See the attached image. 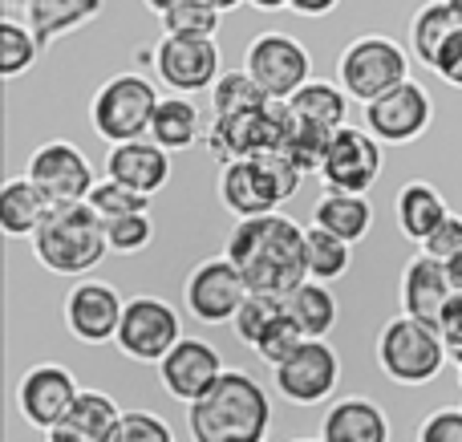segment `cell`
<instances>
[{
  "label": "cell",
  "mask_w": 462,
  "mask_h": 442,
  "mask_svg": "<svg viewBox=\"0 0 462 442\" xmlns=\"http://www.w3.org/2000/svg\"><path fill=\"white\" fill-rule=\"evenodd\" d=\"M224 256L239 268L252 292L288 300L300 284H309V252H304V227L288 216L236 219L227 232Z\"/></svg>",
  "instance_id": "6da1fadb"
},
{
  "label": "cell",
  "mask_w": 462,
  "mask_h": 442,
  "mask_svg": "<svg viewBox=\"0 0 462 442\" xmlns=\"http://www.w3.org/2000/svg\"><path fill=\"white\" fill-rule=\"evenodd\" d=\"M191 442H268L272 398L252 373L227 370L219 386L195 406H187Z\"/></svg>",
  "instance_id": "7a4b0ae2"
},
{
  "label": "cell",
  "mask_w": 462,
  "mask_h": 442,
  "mask_svg": "<svg viewBox=\"0 0 462 442\" xmlns=\"http://www.w3.org/2000/svg\"><path fill=\"white\" fill-rule=\"evenodd\" d=\"M32 256L53 276H86L110 256L106 224L89 203H65L49 207L45 224L32 235Z\"/></svg>",
  "instance_id": "3957f363"
},
{
  "label": "cell",
  "mask_w": 462,
  "mask_h": 442,
  "mask_svg": "<svg viewBox=\"0 0 462 442\" xmlns=\"http://www.w3.org/2000/svg\"><path fill=\"white\" fill-rule=\"evenodd\" d=\"M304 170L284 154H260V159L227 162L219 170V203L236 219H260L276 216V207L284 199H292L300 191Z\"/></svg>",
  "instance_id": "277c9868"
},
{
  "label": "cell",
  "mask_w": 462,
  "mask_h": 442,
  "mask_svg": "<svg viewBox=\"0 0 462 442\" xmlns=\"http://www.w3.org/2000/svg\"><path fill=\"white\" fill-rule=\"evenodd\" d=\"M374 357H377V370H382L393 386L418 390V386H430V382L447 370L450 354H447V341H442L439 325L414 321V317L402 313L382 325Z\"/></svg>",
  "instance_id": "5b68a950"
},
{
  "label": "cell",
  "mask_w": 462,
  "mask_h": 442,
  "mask_svg": "<svg viewBox=\"0 0 462 442\" xmlns=\"http://www.w3.org/2000/svg\"><path fill=\"white\" fill-rule=\"evenodd\" d=\"M159 89L143 73H114L89 97V126L97 130V138H106L110 146L122 143H143L151 138V122L159 110Z\"/></svg>",
  "instance_id": "8992f818"
},
{
  "label": "cell",
  "mask_w": 462,
  "mask_h": 442,
  "mask_svg": "<svg viewBox=\"0 0 462 442\" xmlns=\"http://www.w3.org/2000/svg\"><path fill=\"white\" fill-rule=\"evenodd\" d=\"M402 81H410V53L382 32L349 41L337 57V86L349 94V102L369 106L398 89Z\"/></svg>",
  "instance_id": "52a82bcc"
},
{
  "label": "cell",
  "mask_w": 462,
  "mask_h": 442,
  "mask_svg": "<svg viewBox=\"0 0 462 442\" xmlns=\"http://www.w3.org/2000/svg\"><path fill=\"white\" fill-rule=\"evenodd\" d=\"M244 69L255 78V86L268 94V102H292L304 86H309L312 73V57L292 32H260L252 37L244 53Z\"/></svg>",
  "instance_id": "ba28073f"
},
{
  "label": "cell",
  "mask_w": 462,
  "mask_h": 442,
  "mask_svg": "<svg viewBox=\"0 0 462 442\" xmlns=\"http://www.w3.org/2000/svg\"><path fill=\"white\" fill-rule=\"evenodd\" d=\"M292 126V110L288 102H268L255 114H239V118H216L208 134V151L219 162H244L260 159V154H276Z\"/></svg>",
  "instance_id": "9c48e42d"
},
{
  "label": "cell",
  "mask_w": 462,
  "mask_h": 442,
  "mask_svg": "<svg viewBox=\"0 0 462 442\" xmlns=\"http://www.w3.org/2000/svg\"><path fill=\"white\" fill-rule=\"evenodd\" d=\"M183 337L187 333H183V321H179L175 305H167L162 297H130L114 345H118L122 357H130V362L159 365Z\"/></svg>",
  "instance_id": "30bf717a"
},
{
  "label": "cell",
  "mask_w": 462,
  "mask_h": 442,
  "mask_svg": "<svg viewBox=\"0 0 462 442\" xmlns=\"http://www.w3.org/2000/svg\"><path fill=\"white\" fill-rule=\"evenodd\" d=\"M24 179H29L53 207L86 203L89 195H94V187L102 183V179L94 175V167H89V159L81 154V146L61 143V138L41 143L37 151L29 154V162H24Z\"/></svg>",
  "instance_id": "8fae6325"
},
{
  "label": "cell",
  "mask_w": 462,
  "mask_h": 442,
  "mask_svg": "<svg viewBox=\"0 0 462 442\" xmlns=\"http://www.w3.org/2000/svg\"><path fill=\"white\" fill-rule=\"evenodd\" d=\"M146 61L154 65L162 81H167L175 94H199L211 89L224 69H219V45L216 37H183V32H162L154 41V49L146 53Z\"/></svg>",
  "instance_id": "7c38bea8"
},
{
  "label": "cell",
  "mask_w": 462,
  "mask_h": 442,
  "mask_svg": "<svg viewBox=\"0 0 462 442\" xmlns=\"http://www.w3.org/2000/svg\"><path fill=\"white\" fill-rule=\"evenodd\" d=\"M320 183L325 191H345V195H369L374 183L382 179V143L369 130L341 126L328 138V151L320 159Z\"/></svg>",
  "instance_id": "4fadbf2b"
},
{
  "label": "cell",
  "mask_w": 462,
  "mask_h": 442,
  "mask_svg": "<svg viewBox=\"0 0 462 442\" xmlns=\"http://www.w3.org/2000/svg\"><path fill=\"white\" fill-rule=\"evenodd\" d=\"M247 297H252V289H247V281L227 256H211L203 264H195L183 284V305L199 325L236 321V313L244 308Z\"/></svg>",
  "instance_id": "5bb4252c"
},
{
  "label": "cell",
  "mask_w": 462,
  "mask_h": 442,
  "mask_svg": "<svg viewBox=\"0 0 462 442\" xmlns=\"http://www.w3.org/2000/svg\"><path fill=\"white\" fill-rule=\"evenodd\" d=\"M272 386L292 406H320L341 386V357L328 341H304L284 365L272 370Z\"/></svg>",
  "instance_id": "9a60e30c"
},
{
  "label": "cell",
  "mask_w": 462,
  "mask_h": 442,
  "mask_svg": "<svg viewBox=\"0 0 462 442\" xmlns=\"http://www.w3.org/2000/svg\"><path fill=\"white\" fill-rule=\"evenodd\" d=\"M81 398V386L65 365L57 362H37L32 370H24L21 386H16V410L32 430L49 435L53 427H61L69 419L73 402Z\"/></svg>",
  "instance_id": "2e32d148"
},
{
  "label": "cell",
  "mask_w": 462,
  "mask_h": 442,
  "mask_svg": "<svg viewBox=\"0 0 462 442\" xmlns=\"http://www.w3.org/2000/svg\"><path fill=\"white\" fill-rule=\"evenodd\" d=\"M122 313H126V297L106 281H78L65 292V305H61L65 329L81 345H110L118 337Z\"/></svg>",
  "instance_id": "e0dca14e"
},
{
  "label": "cell",
  "mask_w": 462,
  "mask_h": 442,
  "mask_svg": "<svg viewBox=\"0 0 462 442\" xmlns=\"http://www.w3.org/2000/svg\"><path fill=\"white\" fill-rule=\"evenodd\" d=\"M434 122V97L418 81H402L385 97L365 106V130L382 146H406L422 138Z\"/></svg>",
  "instance_id": "ac0fdd59"
},
{
  "label": "cell",
  "mask_w": 462,
  "mask_h": 442,
  "mask_svg": "<svg viewBox=\"0 0 462 442\" xmlns=\"http://www.w3.org/2000/svg\"><path fill=\"white\" fill-rule=\"evenodd\" d=\"M227 373L224 357L211 341L203 337H183L167 357L159 362V386L167 390V398L183 406H195L199 398H208L219 386V378Z\"/></svg>",
  "instance_id": "d6986e66"
},
{
  "label": "cell",
  "mask_w": 462,
  "mask_h": 442,
  "mask_svg": "<svg viewBox=\"0 0 462 442\" xmlns=\"http://www.w3.org/2000/svg\"><path fill=\"white\" fill-rule=\"evenodd\" d=\"M398 300H402V313H406V317L439 325L442 313H447V305L455 300V281H450V268L442 264V260L418 252V256L406 264V272H402Z\"/></svg>",
  "instance_id": "ffe728a7"
},
{
  "label": "cell",
  "mask_w": 462,
  "mask_h": 442,
  "mask_svg": "<svg viewBox=\"0 0 462 442\" xmlns=\"http://www.w3.org/2000/svg\"><path fill=\"white\" fill-rule=\"evenodd\" d=\"M320 442H393L390 414L365 394H349L328 402L320 419Z\"/></svg>",
  "instance_id": "44dd1931"
},
{
  "label": "cell",
  "mask_w": 462,
  "mask_h": 442,
  "mask_svg": "<svg viewBox=\"0 0 462 442\" xmlns=\"http://www.w3.org/2000/svg\"><path fill=\"white\" fill-rule=\"evenodd\" d=\"M106 179H114V183L151 199L154 191H162L171 183V154L159 143H151V138L110 146V154H106Z\"/></svg>",
  "instance_id": "7402d4cb"
},
{
  "label": "cell",
  "mask_w": 462,
  "mask_h": 442,
  "mask_svg": "<svg viewBox=\"0 0 462 442\" xmlns=\"http://www.w3.org/2000/svg\"><path fill=\"white\" fill-rule=\"evenodd\" d=\"M122 414L118 402L102 390H81V398L73 402L69 419L61 427H53L45 435V442H114L122 427Z\"/></svg>",
  "instance_id": "603a6c76"
},
{
  "label": "cell",
  "mask_w": 462,
  "mask_h": 442,
  "mask_svg": "<svg viewBox=\"0 0 462 442\" xmlns=\"http://www.w3.org/2000/svg\"><path fill=\"white\" fill-rule=\"evenodd\" d=\"M393 216H398V232L406 235L410 244L422 248V244L439 232L442 219L450 216V207H447V199H442V191L434 183H426V179H410V183H402L398 199H393Z\"/></svg>",
  "instance_id": "cb8c5ba5"
},
{
  "label": "cell",
  "mask_w": 462,
  "mask_h": 442,
  "mask_svg": "<svg viewBox=\"0 0 462 442\" xmlns=\"http://www.w3.org/2000/svg\"><path fill=\"white\" fill-rule=\"evenodd\" d=\"M312 224L325 227L328 235L353 244H361L374 232V203L369 195H345V191H325L312 203Z\"/></svg>",
  "instance_id": "d4e9b609"
},
{
  "label": "cell",
  "mask_w": 462,
  "mask_h": 442,
  "mask_svg": "<svg viewBox=\"0 0 462 442\" xmlns=\"http://www.w3.org/2000/svg\"><path fill=\"white\" fill-rule=\"evenodd\" d=\"M106 8V0H29V16L24 24L32 29L41 53L53 41H61L65 32H78L81 24H89Z\"/></svg>",
  "instance_id": "484cf974"
},
{
  "label": "cell",
  "mask_w": 462,
  "mask_h": 442,
  "mask_svg": "<svg viewBox=\"0 0 462 442\" xmlns=\"http://www.w3.org/2000/svg\"><path fill=\"white\" fill-rule=\"evenodd\" d=\"M49 207H53V203H49L24 175L8 179V183L0 187V227H5L8 240H32L37 227L45 224Z\"/></svg>",
  "instance_id": "4316f807"
},
{
  "label": "cell",
  "mask_w": 462,
  "mask_h": 442,
  "mask_svg": "<svg viewBox=\"0 0 462 442\" xmlns=\"http://www.w3.org/2000/svg\"><path fill=\"white\" fill-rule=\"evenodd\" d=\"M458 32V21L450 13L447 0H426L414 16H410V57L422 61L426 69H439L442 49L450 45V37Z\"/></svg>",
  "instance_id": "83f0119b"
},
{
  "label": "cell",
  "mask_w": 462,
  "mask_h": 442,
  "mask_svg": "<svg viewBox=\"0 0 462 442\" xmlns=\"http://www.w3.org/2000/svg\"><path fill=\"white\" fill-rule=\"evenodd\" d=\"M288 110H292L296 122L317 126V130H325V134H337L341 126H349V122H345L349 118V94H345L337 81H309V86L288 102Z\"/></svg>",
  "instance_id": "f1b7e54d"
},
{
  "label": "cell",
  "mask_w": 462,
  "mask_h": 442,
  "mask_svg": "<svg viewBox=\"0 0 462 442\" xmlns=\"http://www.w3.org/2000/svg\"><path fill=\"white\" fill-rule=\"evenodd\" d=\"M199 130H203L199 106H195L191 97L175 94V97H162L159 110H154L151 143H159L167 154H175V151H191V146L199 143Z\"/></svg>",
  "instance_id": "f546056e"
},
{
  "label": "cell",
  "mask_w": 462,
  "mask_h": 442,
  "mask_svg": "<svg viewBox=\"0 0 462 442\" xmlns=\"http://www.w3.org/2000/svg\"><path fill=\"white\" fill-rule=\"evenodd\" d=\"M284 308H288V317L300 325V333L309 341H328V333L337 329V317H341V305H337L333 289L317 284V281L300 284V289L284 300Z\"/></svg>",
  "instance_id": "4dcf8cb0"
},
{
  "label": "cell",
  "mask_w": 462,
  "mask_h": 442,
  "mask_svg": "<svg viewBox=\"0 0 462 442\" xmlns=\"http://www.w3.org/2000/svg\"><path fill=\"white\" fill-rule=\"evenodd\" d=\"M304 252H309V281L317 284H333L349 272V260H353V248L337 235H328L325 227H304Z\"/></svg>",
  "instance_id": "1f68e13d"
},
{
  "label": "cell",
  "mask_w": 462,
  "mask_h": 442,
  "mask_svg": "<svg viewBox=\"0 0 462 442\" xmlns=\"http://www.w3.org/2000/svg\"><path fill=\"white\" fill-rule=\"evenodd\" d=\"M263 106H268V94L255 86V78L247 69H227L211 86V110H216V118H239V114H255Z\"/></svg>",
  "instance_id": "d6a6232c"
},
{
  "label": "cell",
  "mask_w": 462,
  "mask_h": 442,
  "mask_svg": "<svg viewBox=\"0 0 462 442\" xmlns=\"http://www.w3.org/2000/svg\"><path fill=\"white\" fill-rule=\"evenodd\" d=\"M284 313H288V308H284V300H280V297H263V292H252V297L244 300V308L236 313L231 329H236V337L255 354V345L263 341V333H268Z\"/></svg>",
  "instance_id": "836d02e7"
},
{
  "label": "cell",
  "mask_w": 462,
  "mask_h": 442,
  "mask_svg": "<svg viewBox=\"0 0 462 442\" xmlns=\"http://www.w3.org/2000/svg\"><path fill=\"white\" fill-rule=\"evenodd\" d=\"M41 57V45L32 37V29L24 21H0V69L5 78H21L24 69H32Z\"/></svg>",
  "instance_id": "e575fe53"
},
{
  "label": "cell",
  "mask_w": 462,
  "mask_h": 442,
  "mask_svg": "<svg viewBox=\"0 0 462 442\" xmlns=\"http://www.w3.org/2000/svg\"><path fill=\"white\" fill-rule=\"evenodd\" d=\"M86 203L102 216V224H114V219H126V216H151V199L122 183H114V179H102Z\"/></svg>",
  "instance_id": "d590c367"
},
{
  "label": "cell",
  "mask_w": 462,
  "mask_h": 442,
  "mask_svg": "<svg viewBox=\"0 0 462 442\" xmlns=\"http://www.w3.org/2000/svg\"><path fill=\"white\" fill-rule=\"evenodd\" d=\"M224 13L203 0H183L175 5L167 16H162V32H183V37H216Z\"/></svg>",
  "instance_id": "8d00e7d4"
},
{
  "label": "cell",
  "mask_w": 462,
  "mask_h": 442,
  "mask_svg": "<svg viewBox=\"0 0 462 442\" xmlns=\"http://www.w3.org/2000/svg\"><path fill=\"white\" fill-rule=\"evenodd\" d=\"M304 341H309V337L300 333V325H296L292 317L284 313L268 333H263V341L255 345V354H260V362H263V365H272V370H276V365H284L288 357H292L296 349L304 345Z\"/></svg>",
  "instance_id": "74e56055"
},
{
  "label": "cell",
  "mask_w": 462,
  "mask_h": 442,
  "mask_svg": "<svg viewBox=\"0 0 462 442\" xmlns=\"http://www.w3.org/2000/svg\"><path fill=\"white\" fill-rule=\"evenodd\" d=\"M106 240H110V252H118V256H138V252L151 248L154 224H151V216L114 219V224H106Z\"/></svg>",
  "instance_id": "f35d334b"
},
{
  "label": "cell",
  "mask_w": 462,
  "mask_h": 442,
  "mask_svg": "<svg viewBox=\"0 0 462 442\" xmlns=\"http://www.w3.org/2000/svg\"><path fill=\"white\" fill-rule=\"evenodd\" d=\"M114 442H175V430L154 410H126Z\"/></svg>",
  "instance_id": "ab89813d"
},
{
  "label": "cell",
  "mask_w": 462,
  "mask_h": 442,
  "mask_svg": "<svg viewBox=\"0 0 462 442\" xmlns=\"http://www.w3.org/2000/svg\"><path fill=\"white\" fill-rule=\"evenodd\" d=\"M414 442H462V410L458 406H439L418 422Z\"/></svg>",
  "instance_id": "60d3db41"
},
{
  "label": "cell",
  "mask_w": 462,
  "mask_h": 442,
  "mask_svg": "<svg viewBox=\"0 0 462 442\" xmlns=\"http://www.w3.org/2000/svg\"><path fill=\"white\" fill-rule=\"evenodd\" d=\"M422 252H426V256H434V260H442V264L458 260L462 256V216L450 211V216L439 224V232L422 244Z\"/></svg>",
  "instance_id": "b9f144b4"
},
{
  "label": "cell",
  "mask_w": 462,
  "mask_h": 442,
  "mask_svg": "<svg viewBox=\"0 0 462 442\" xmlns=\"http://www.w3.org/2000/svg\"><path fill=\"white\" fill-rule=\"evenodd\" d=\"M439 333H442V341H447V354L462 365V292H455V300L447 305V313H442V321H439Z\"/></svg>",
  "instance_id": "7bdbcfd3"
},
{
  "label": "cell",
  "mask_w": 462,
  "mask_h": 442,
  "mask_svg": "<svg viewBox=\"0 0 462 442\" xmlns=\"http://www.w3.org/2000/svg\"><path fill=\"white\" fill-rule=\"evenodd\" d=\"M439 73L447 86H455V89H462V29L450 37V45L442 49V57H439Z\"/></svg>",
  "instance_id": "ee69618b"
},
{
  "label": "cell",
  "mask_w": 462,
  "mask_h": 442,
  "mask_svg": "<svg viewBox=\"0 0 462 442\" xmlns=\"http://www.w3.org/2000/svg\"><path fill=\"white\" fill-rule=\"evenodd\" d=\"M337 5H341V0H288V8L300 16H328Z\"/></svg>",
  "instance_id": "f6af8a7d"
},
{
  "label": "cell",
  "mask_w": 462,
  "mask_h": 442,
  "mask_svg": "<svg viewBox=\"0 0 462 442\" xmlns=\"http://www.w3.org/2000/svg\"><path fill=\"white\" fill-rule=\"evenodd\" d=\"M5 5V21H16V16H29V0H0Z\"/></svg>",
  "instance_id": "bcb514c9"
},
{
  "label": "cell",
  "mask_w": 462,
  "mask_h": 442,
  "mask_svg": "<svg viewBox=\"0 0 462 442\" xmlns=\"http://www.w3.org/2000/svg\"><path fill=\"white\" fill-rule=\"evenodd\" d=\"M143 5L151 8V13H154V16H159V21H162V16H167L171 8H175V5H183V0H143Z\"/></svg>",
  "instance_id": "7dc6e473"
},
{
  "label": "cell",
  "mask_w": 462,
  "mask_h": 442,
  "mask_svg": "<svg viewBox=\"0 0 462 442\" xmlns=\"http://www.w3.org/2000/svg\"><path fill=\"white\" fill-rule=\"evenodd\" d=\"M252 8H260V13H280V8H288V0H247Z\"/></svg>",
  "instance_id": "c3c4849f"
},
{
  "label": "cell",
  "mask_w": 462,
  "mask_h": 442,
  "mask_svg": "<svg viewBox=\"0 0 462 442\" xmlns=\"http://www.w3.org/2000/svg\"><path fill=\"white\" fill-rule=\"evenodd\" d=\"M203 5H211V8H219V13H236L244 0H203Z\"/></svg>",
  "instance_id": "681fc988"
},
{
  "label": "cell",
  "mask_w": 462,
  "mask_h": 442,
  "mask_svg": "<svg viewBox=\"0 0 462 442\" xmlns=\"http://www.w3.org/2000/svg\"><path fill=\"white\" fill-rule=\"evenodd\" d=\"M447 268H450V281H455V292H462V256H458V260H450Z\"/></svg>",
  "instance_id": "f907efd6"
},
{
  "label": "cell",
  "mask_w": 462,
  "mask_h": 442,
  "mask_svg": "<svg viewBox=\"0 0 462 442\" xmlns=\"http://www.w3.org/2000/svg\"><path fill=\"white\" fill-rule=\"evenodd\" d=\"M450 5V13H455V21H458V29H462V0H447Z\"/></svg>",
  "instance_id": "816d5d0a"
},
{
  "label": "cell",
  "mask_w": 462,
  "mask_h": 442,
  "mask_svg": "<svg viewBox=\"0 0 462 442\" xmlns=\"http://www.w3.org/2000/svg\"><path fill=\"white\" fill-rule=\"evenodd\" d=\"M292 442H320V438H292Z\"/></svg>",
  "instance_id": "f5cc1de1"
}]
</instances>
